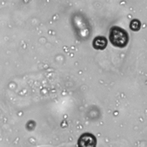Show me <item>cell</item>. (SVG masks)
<instances>
[{"mask_svg":"<svg viewBox=\"0 0 147 147\" xmlns=\"http://www.w3.org/2000/svg\"><path fill=\"white\" fill-rule=\"evenodd\" d=\"M141 24L139 20H138L137 19H134L130 22L129 26H130V28L131 30H132L133 31H134V32H137L140 30V29L141 28Z\"/></svg>","mask_w":147,"mask_h":147,"instance_id":"obj_4","label":"cell"},{"mask_svg":"<svg viewBox=\"0 0 147 147\" xmlns=\"http://www.w3.org/2000/svg\"><path fill=\"white\" fill-rule=\"evenodd\" d=\"M79 147H95L96 140L90 133H84L79 138L78 142Z\"/></svg>","mask_w":147,"mask_h":147,"instance_id":"obj_2","label":"cell"},{"mask_svg":"<svg viewBox=\"0 0 147 147\" xmlns=\"http://www.w3.org/2000/svg\"><path fill=\"white\" fill-rule=\"evenodd\" d=\"M107 45V40L104 36H97L92 41L93 47L97 50L105 49Z\"/></svg>","mask_w":147,"mask_h":147,"instance_id":"obj_3","label":"cell"},{"mask_svg":"<svg viewBox=\"0 0 147 147\" xmlns=\"http://www.w3.org/2000/svg\"><path fill=\"white\" fill-rule=\"evenodd\" d=\"M109 40L114 46L123 48L129 42V35L123 29L114 26L110 29Z\"/></svg>","mask_w":147,"mask_h":147,"instance_id":"obj_1","label":"cell"}]
</instances>
